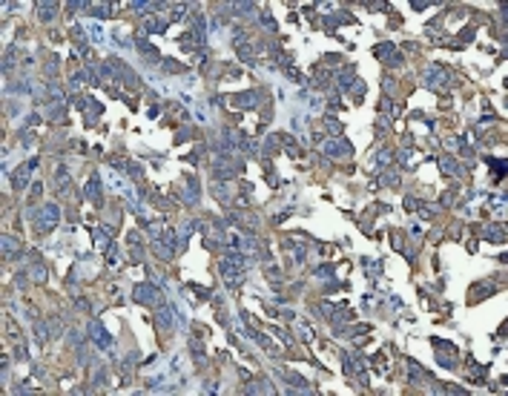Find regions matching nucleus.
<instances>
[{"label": "nucleus", "instance_id": "1", "mask_svg": "<svg viewBox=\"0 0 508 396\" xmlns=\"http://www.w3.org/2000/svg\"><path fill=\"white\" fill-rule=\"evenodd\" d=\"M58 216H61L58 204H44V207H41V213H38V233L52 230V227L58 224Z\"/></svg>", "mask_w": 508, "mask_h": 396}, {"label": "nucleus", "instance_id": "2", "mask_svg": "<svg viewBox=\"0 0 508 396\" xmlns=\"http://www.w3.org/2000/svg\"><path fill=\"white\" fill-rule=\"evenodd\" d=\"M133 299L138 305H158L161 302V290H155L153 285H138L133 293Z\"/></svg>", "mask_w": 508, "mask_h": 396}, {"label": "nucleus", "instance_id": "3", "mask_svg": "<svg viewBox=\"0 0 508 396\" xmlns=\"http://www.w3.org/2000/svg\"><path fill=\"white\" fill-rule=\"evenodd\" d=\"M89 339H92L98 348H104V351H110V348H112V336L104 330L101 322H89Z\"/></svg>", "mask_w": 508, "mask_h": 396}, {"label": "nucleus", "instance_id": "4", "mask_svg": "<svg viewBox=\"0 0 508 396\" xmlns=\"http://www.w3.org/2000/svg\"><path fill=\"white\" fill-rule=\"evenodd\" d=\"M259 101H262V95L259 92H242V95H236V98H230V104L233 107H242V110H256L259 107Z\"/></svg>", "mask_w": 508, "mask_h": 396}, {"label": "nucleus", "instance_id": "5", "mask_svg": "<svg viewBox=\"0 0 508 396\" xmlns=\"http://www.w3.org/2000/svg\"><path fill=\"white\" fill-rule=\"evenodd\" d=\"M374 55H376V58H385V64H391V66H399V64H402V55L394 49V44H379L374 49Z\"/></svg>", "mask_w": 508, "mask_h": 396}, {"label": "nucleus", "instance_id": "6", "mask_svg": "<svg viewBox=\"0 0 508 396\" xmlns=\"http://www.w3.org/2000/svg\"><path fill=\"white\" fill-rule=\"evenodd\" d=\"M38 167V158H32L29 164H23V167H18V173H15V178H12V187L15 190H23L26 187V181H29V173Z\"/></svg>", "mask_w": 508, "mask_h": 396}, {"label": "nucleus", "instance_id": "7", "mask_svg": "<svg viewBox=\"0 0 508 396\" xmlns=\"http://www.w3.org/2000/svg\"><path fill=\"white\" fill-rule=\"evenodd\" d=\"M437 345L445 351L440 356V362L445 365V368H454V365H457V348H454V345H448V342H442V339H437Z\"/></svg>", "mask_w": 508, "mask_h": 396}, {"label": "nucleus", "instance_id": "8", "mask_svg": "<svg viewBox=\"0 0 508 396\" xmlns=\"http://www.w3.org/2000/svg\"><path fill=\"white\" fill-rule=\"evenodd\" d=\"M437 164H440L442 173H448V176H465V170L460 167V164H457V161H454V158H448V155H442Z\"/></svg>", "mask_w": 508, "mask_h": 396}, {"label": "nucleus", "instance_id": "9", "mask_svg": "<svg viewBox=\"0 0 508 396\" xmlns=\"http://www.w3.org/2000/svg\"><path fill=\"white\" fill-rule=\"evenodd\" d=\"M322 153L345 155V153H351V144H345V141H325V144H322Z\"/></svg>", "mask_w": 508, "mask_h": 396}, {"label": "nucleus", "instance_id": "10", "mask_svg": "<svg viewBox=\"0 0 508 396\" xmlns=\"http://www.w3.org/2000/svg\"><path fill=\"white\" fill-rule=\"evenodd\" d=\"M101 196H104V193H101V181H98V176H92L87 181V198L92 204H101Z\"/></svg>", "mask_w": 508, "mask_h": 396}, {"label": "nucleus", "instance_id": "11", "mask_svg": "<svg viewBox=\"0 0 508 396\" xmlns=\"http://www.w3.org/2000/svg\"><path fill=\"white\" fill-rule=\"evenodd\" d=\"M425 81H428V87H440V84H445V81H448V75L442 72L440 66H434V69L428 72V78H425Z\"/></svg>", "mask_w": 508, "mask_h": 396}, {"label": "nucleus", "instance_id": "12", "mask_svg": "<svg viewBox=\"0 0 508 396\" xmlns=\"http://www.w3.org/2000/svg\"><path fill=\"white\" fill-rule=\"evenodd\" d=\"M38 12H41V21H52L55 12H58V3H38Z\"/></svg>", "mask_w": 508, "mask_h": 396}, {"label": "nucleus", "instance_id": "13", "mask_svg": "<svg viewBox=\"0 0 508 396\" xmlns=\"http://www.w3.org/2000/svg\"><path fill=\"white\" fill-rule=\"evenodd\" d=\"M3 253H6V256H9V259H15V256H18V253H21V250H18V242H15V239H12V236H3Z\"/></svg>", "mask_w": 508, "mask_h": 396}, {"label": "nucleus", "instance_id": "14", "mask_svg": "<svg viewBox=\"0 0 508 396\" xmlns=\"http://www.w3.org/2000/svg\"><path fill=\"white\" fill-rule=\"evenodd\" d=\"M351 23L353 21V18H351V15H345V12H333V15H325V23H328V26H339V23Z\"/></svg>", "mask_w": 508, "mask_h": 396}, {"label": "nucleus", "instance_id": "15", "mask_svg": "<svg viewBox=\"0 0 508 396\" xmlns=\"http://www.w3.org/2000/svg\"><path fill=\"white\" fill-rule=\"evenodd\" d=\"M356 81H353V69H348V72H342L339 75V89H353Z\"/></svg>", "mask_w": 508, "mask_h": 396}, {"label": "nucleus", "instance_id": "16", "mask_svg": "<svg viewBox=\"0 0 508 396\" xmlns=\"http://www.w3.org/2000/svg\"><path fill=\"white\" fill-rule=\"evenodd\" d=\"M486 164L494 170V178L500 181V178H503V173H506V164H503V161H497V158H486Z\"/></svg>", "mask_w": 508, "mask_h": 396}, {"label": "nucleus", "instance_id": "17", "mask_svg": "<svg viewBox=\"0 0 508 396\" xmlns=\"http://www.w3.org/2000/svg\"><path fill=\"white\" fill-rule=\"evenodd\" d=\"M89 9H92V15H95V18H101V21H104V18H110V3H98V6H89Z\"/></svg>", "mask_w": 508, "mask_h": 396}, {"label": "nucleus", "instance_id": "18", "mask_svg": "<svg viewBox=\"0 0 508 396\" xmlns=\"http://www.w3.org/2000/svg\"><path fill=\"white\" fill-rule=\"evenodd\" d=\"M486 236L491 239V242H503V227H500V224H491V227L486 230Z\"/></svg>", "mask_w": 508, "mask_h": 396}, {"label": "nucleus", "instance_id": "19", "mask_svg": "<svg viewBox=\"0 0 508 396\" xmlns=\"http://www.w3.org/2000/svg\"><path fill=\"white\" fill-rule=\"evenodd\" d=\"M170 313H173V310L167 308V305L158 310V325H167V328H170V325H173V316H170Z\"/></svg>", "mask_w": 508, "mask_h": 396}, {"label": "nucleus", "instance_id": "20", "mask_svg": "<svg viewBox=\"0 0 508 396\" xmlns=\"http://www.w3.org/2000/svg\"><path fill=\"white\" fill-rule=\"evenodd\" d=\"M32 276H35V282H44V279H46V270H44V264H35V270H32Z\"/></svg>", "mask_w": 508, "mask_h": 396}, {"label": "nucleus", "instance_id": "21", "mask_svg": "<svg viewBox=\"0 0 508 396\" xmlns=\"http://www.w3.org/2000/svg\"><path fill=\"white\" fill-rule=\"evenodd\" d=\"M328 127H331L333 135H339V132H342V124H339V121H333V118H328Z\"/></svg>", "mask_w": 508, "mask_h": 396}, {"label": "nucleus", "instance_id": "22", "mask_svg": "<svg viewBox=\"0 0 508 396\" xmlns=\"http://www.w3.org/2000/svg\"><path fill=\"white\" fill-rule=\"evenodd\" d=\"M58 72V58H52L49 64H46V75H55Z\"/></svg>", "mask_w": 508, "mask_h": 396}]
</instances>
